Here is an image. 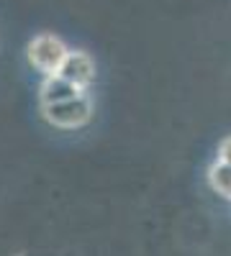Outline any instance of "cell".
I'll return each mask as SVG.
<instances>
[{
  "instance_id": "cell-1",
  "label": "cell",
  "mask_w": 231,
  "mask_h": 256,
  "mask_svg": "<svg viewBox=\"0 0 231 256\" xmlns=\"http://www.w3.org/2000/svg\"><path fill=\"white\" fill-rule=\"evenodd\" d=\"M41 116L44 120L54 128L62 131H75V128L88 126L93 118V100L88 92H82L77 98L62 100V102H52V105H41Z\"/></svg>"
},
{
  "instance_id": "cell-2",
  "label": "cell",
  "mask_w": 231,
  "mask_h": 256,
  "mask_svg": "<svg viewBox=\"0 0 231 256\" xmlns=\"http://www.w3.org/2000/svg\"><path fill=\"white\" fill-rule=\"evenodd\" d=\"M67 44L62 41L59 36L54 34H39L29 41V46H26V56H29V64L41 72V74H57L59 67H62V62H65L67 56Z\"/></svg>"
},
{
  "instance_id": "cell-3",
  "label": "cell",
  "mask_w": 231,
  "mask_h": 256,
  "mask_svg": "<svg viewBox=\"0 0 231 256\" xmlns=\"http://www.w3.org/2000/svg\"><path fill=\"white\" fill-rule=\"evenodd\" d=\"M57 74H62L67 82H72L77 90L88 92V88L95 82V62H93V56L88 52H80V49L72 52L70 49Z\"/></svg>"
},
{
  "instance_id": "cell-4",
  "label": "cell",
  "mask_w": 231,
  "mask_h": 256,
  "mask_svg": "<svg viewBox=\"0 0 231 256\" xmlns=\"http://www.w3.org/2000/svg\"><path fill=\"white\" fill-rule=\"evenodd\" d=\"M82 95V90H77L72 82H67L62 74H47L44 82L39 88V102L41 105H52V102H62V100H70Z\"/></svg>"
},
{
  "instance_id": "cell-5",
  "label": "cell",
  "mask_w": 231,
  "mask_h": 256,
  "mask_svg": "<svg viewBox=\"0 0 231 256\" xmlns=\"http://www.w3.org/2000/svg\"><path fill=\"white\" fill-rule=\"evenodd\" d=\"M208 182H211L213 192H218L221 198L231 200V164L218 159L211 169H208Z\"/></svg>"
},
{
  "instance_id": "cell-6",
  "label": "cell",
  "mask_w": 231,
  "mask_h": 256,
  "mask_svg": "<svg viewBox=\"0 0 231 256\" xmlns=\"http://www.w3.org/2000/svg\"><path fill=\"white\" fill-rule=\"evenodd\" d=\"M218 159L226 162V164H231V136L221 141V146H218Z\"/></svg>"
}]
</instances>
